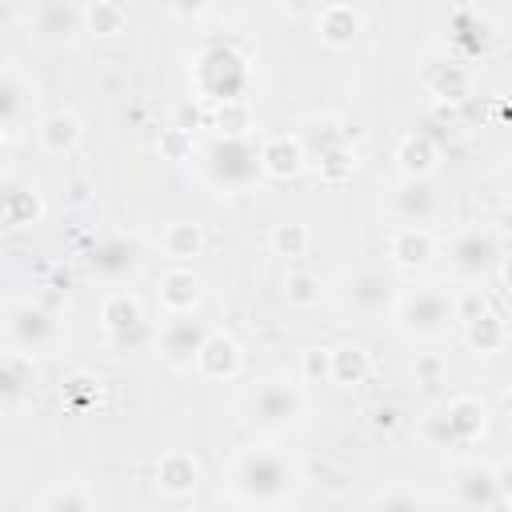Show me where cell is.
<instances>
[{"label": "cell", "instance_id": "31", "mask_svg": "<svg viewBox=\"0 0 512 512\" xmlns=\"http://www.w3.org/2000/svg\"><path fill=\"white\" fill-rule=\"evenodd\" d=\"M304 152H316V156H328L332 148H344V132L332 124V120H312L300 136Z\"/></svg>", "mask_w": 512, "mask_h": 512}, {"label": "cell", "instance_id": "29", "mask_svg": "<svg viewBox=\"0 0 512 512\" xmlns=\"http://www.w3.org/2000/svg\"><path fill=\"white\" fill-rule=\"evenodd\" d=\"M84 24L96 36H116V32H124L128 12L116 0H92V4H84Z\"/></svg>", "mask_w": 512, "mask_h": 512}, {"label": "cell", "instance_id": "12", "mask_svg": "<svg viewBox=\"0 0 512 512\" xmlns=\"http://www.w3.org/2000/svg\"><path fill=\"white\" fill-rule=\"evenodd\" d=\"M500 496V484H496V468H484V464H472L456 476V500L472 512H492Z\"/></svg>", "mask_w": 512, "mask_h": 512}, {"label": "cell", "instance_id": "23", "mask_svg": "<svg viewBox=\"0 0 512 512\" xmlns=\"http://www.w3.org/2000/svg\"><path fill=\"white\" fill-rule=\"evenodd\" d=\"M100 320H104V328H108L116 340H124L128 332L140 328L144 312H140V300H136V296H128V292H112V296L104 300V308H100Z\"/></svg>", "mask_w": 512, "mask_h": 512}, {"label": "cell", "instance_id": "18", "mask_svg": "<svg viewBox=\"0 0 512 512\" xmlns=\"http://www.w3.org/2000/svg\"><path fill=\"white\" fill-rule=\"evenodd\" d=\"M388 256H392V264H400V268H420V264H428V260H432V232H428V228H416V224L396 228L392 240H388Z\"/></svg>", "mask_w": 512, "mask_h": 512}, {"label": "cell", "instance_id": "34", "mask_svg": "<svg viewBox=\"0 0 512 512\" xmlns=\"http://www.w3.org/2000/svg\"><path fill=\"white\" fill-rule=\"evenodd\" d=\"M284 296H288L292 304H312V300L320 296V280H316L312 272H288V276H284Z\"/></svg>", "mask_w": 512, "mask_h": 512}, {"label": "cell", "instance_id": "35", "mask_svg": "<svg viewBox=\"0 0 512 512\" xmlns=\"http://www.w3.org/2000/svg\"><path fill=\"white\" fill-rule=\"evenodd\" d=\"M300 376L308 380V384H316V380H332V352H324V348H308L304 356H300Z\"/></svg>", "mask_w": 512, "mask_h": 512}, {"label": "cell", "instance_id": "4", "mask_svg": "<svg viewBox=\"0 0 512 512\" xmlns=\"http://www.w3.org/2000/svg\"><path fill=\"white\" fill-rule=\"evenodd\" d=\"M260 168H264L260 152H252L248 140H228L224 136V140H216L208 148V176L216 184H224V188H244Z\"/></svg>", "mask_w": 512, "mask_h": 512}, {"label": "cell", "instance_id": "37", "mask_svg": "<svg viewBox=\"0 0 512 512\" xmlns=\"http://www.w3.org/2000/svg\"><path fill=\"white\" fill-rule=\"evenodd\" d=\"M40 512H88V500H84L80 488H60V492L48 496V504Z\"/></svg>", "mask_w": 512, "mask_h": 512}, {"label": "cell", "instance_id": "25", "mask_svg": "<svg viewBox=\"0 0 512 512\" xmlns=\"http://www.w3.org/2000/svg\"><path fill=\"white\" fill-rule=\"evenodd\" d=\"M92 264H96L100 272H108V276H120V272H128V268L140 264V248H136V240L112 236V240H104V244L96 248Z\"/></svg>", "mask_w": 512, "mask_h": 512}, {"label": "cell", "instance_id": "28", "mask_svg": "<svg viewBox=\"0 0 512 512\" xmlns=\"http://www.w3.org/2000/svg\"><path fill=\"white\" fill-rule=\"evenodd\" d=\"M40 212H44V204H40V192L36 188H8L4 192V224L8 228H24Z\"/></svg>", "mask_w": 512, "mask_h": 512}, {"label": "cell", "instance_id": "22", "mask_svg": "<svg viewBox=\"0 0 512 512\" xmlns=\"http://www.w3.org/2000/svg\"><path fill=\"white\" fill-rule=\"evenodd\" d=\"M36 136H40V144L52 152V156H64V152H72L76 148V140H80V120L72 116V112H48L40 124H36Z\"/></svg>", "mask_w": 512, "mask_h": 512}, {"label": "cell", "instance_id": "19", "mask_svg": "<svg viewBox=\"0 0 512 512\" xmlns=\"http://www.w3.org/2000/svg\"><path fill=\"white\" fill-rule=\"evenodd\" d=\"M396 160H400L404 180H428V172L436 168V144H432V136L408 132L400 140V148H396Z\"/></svg>", "mask_w": 512, "mask_h": 512}, {"label": "cell", "instance_id": "6", "mask_svg": "<svg viewBox=\"0 0 512 512\" xmlns=\"http://www.w3.org/2000/svg\"><path fill=\"white\" fill-rule=\"evenodd\" d=\"M300 408H304V396L292 384H264L248 400V416L260 428H284V424H292L300 416Z\"/></svg>", "mask_w": 512, "mask_h": 512}, {"label": "cell", "instance_id": "33", "mask_svg": "<svg viewBox=\"0 0 512 512\" xmlns=\"http://www.w3.org/2000/svg\"><path fill=\"white\" fill-rule=\"evenodd\" d=\"M272 248H276L280 256H304V252H308V228H304V224H276Z\"/></svg>", "mask_w": 512, "mask_h": 512}, {"label": "cell", "instance_id": "20", "mask_svg": "<svg viewBox=\"0 0 512 512\" xmlns=\"http://www.w3.org/2000/svg\"><path fill=\"white\" fill-rule=\"evenodd\" d=\"M260 164H264V172H272V176H280V180L296 176L300 164H304V144H300V136H272V140H264Z\"/></svg>", "mask_w": 512, "mask_h": 512}, {"label": "cell", "instance_id": "10", "mask_svg": "<svg viewBox=\"0 0 512 512\" xmlns=\"http://www.w3.org/2000/svg\"><path fill=\"white\" fill-rule=\"evenodd\" d=\"M392 208H396L400 220L424 228V224L440 212V192H436L428 180H404L400 192H396V200H392Z\"/></svg>", "mask_w": 512, "mask_h": 512}, {"label": "cell", "instance_id": "15", "mask_svg": "<svg viewBox=\"0 0 512 512\" xmlns=\"http://www.w3.org/2000/svg\"><path fill=\"white\" fill-rule=\"evenodd\" d=\"M80 20H84V8H72V4L48 0V4H36L32 8V24H36L40 40H48V44L72 40V32L80 28Z\"/></svg>", "mask_w": 512, "mask_h": 512}, {"label": "cell", "instance_id": "3", "mask_svg": "<svg viewBox=\"0 0 512 512\" xmlns=\"http://www.w3.org/2000/svg\"><path fill=\"white\" fill-rule=\"evenodd\" d=\"M196 84L204 96H216V100H240V88H244V60L232 52V48H204L200 60H196Z\"/></svg>", "mask_w": 512, "mask_h": 512}, {"label": "cell", "instance_id": "42", "mask_svg": "<svg viewBox=\"0 0 512 512\" xmlns=\"http://www.w3.org/2000/svg\"><path fill=\"white\" fill-rule=\"evenodd\" d=\"M396 424H400V412H396V408H376V412H372V428L392 432Z\"/></svg>", "mask_w": 512, "mask_h": 512}, {"label": "cell", "instance_id": "9", "mask_svg": "<svg viewBox=\"0 0 512 512\" xmlns=\"http://www.w3.org/2000/svg\"><path fill=\"white\" fill-rule=\"evenodd\" d=\"M496 256H500L496 236H492V232H480V228L460 232L456 244H452V264H456V272H464V276H480L484 268H492Z\"/></svg>", "mask_w": 512, "mask_h": 512}, {"label": "cell", "instance_id": "44", "mask_svg": "<svg viewBox=\"0 0 512 512\" xmlns=\"http://www.w3.org/2000/svg\"><path fill=\"white\" fill-rule=\"evenodd\" d=\"M496 224H500V232H504V236H512V204H504V208H500Z\"/></svg>", "mask_w": 512, "mask_h": 512}, {"label": "cell", "instance_id": "41", "mask_svg": "<svg viewBox=\"0 0 512 512\" xmlns=\"http://www.w3.org/2000/svg\"><path fill=\"white\" fill-rule=\"evenodd\" d=\"M372 512H424V504L416 496H408V492H388V496H380L372 504Z\"/></svg>", "mask_w": 512, "mask_h": 512}, {"label": "cell", "instance_id": "21", "mask_svg": "<svg viewBox=\"0 0 512 512\" xmlns=\"http://www.w3.org/2000/svg\"><path fill=\"white\" fill-rule=\"evenodd\" d=\"M196 300H200V280H196V272H188V268H172V272L160 276V304H164L172 316L192 312Z\"/></svg>", "mask_w": 512, "mask_h": 512}, {"label": "cell", "instance_id": "7", "mask_svg": "<svg viewBox=\"0 0 512 512\" xmlns=\"http://www.w3.org/2000/svg\"><path fill=\"white\" fill-rule=\"evenodd\" d=\"M204 340H208L204 324H200V320H192L188 312H184V316H172V320L164 324V332H160V348H164V360H168V364H176V368L192 364V360L200 356Z\"/></svg>", "mask_w": 512, "mask_h": 512}, {"label": "cell", "instance_id": "40", "mask_svg": "<svg viewBox=\"0 0 512 512\" xmlns=\"http://www.w3.org/2000/svg\"><path fill=\"white\" fill-rule=\"evenodd\" d=\"M416 380H420L424 388H436V384L444 380V360H440L436 352H424V356H416Z\"/></svg>", "mask_w": 512, "mask_h": 512}, {"label": "cell", "instance_id": "16", "mask_svg": "<svg viewBox=\"0 0 512 512\" xmlns=\"http://www.w3.org/2000/svg\"><path fill=\"white\" fill-rule=\"evenodd\" d=\"M196 368L204 376H212V380L236 376V368H240V344L228 332H208V340H204V348L196 356Z\"/></svg>", "mask_w": 512, "mask_h": 512}, {"label": "cell", "instance_id": "11", "mask_svg": "<svg viewBox=\"0 0 512 512\" xmlns=\"http://www.w3.org/2000/svg\"><path fill=\"white\" fill-rule=\"evenodd\" d=\"M388 296H392V284H388V276L380 268H356L352 276H344V300L352 308H360V312L384 308Z\"/></svg>", "mask_w": 512, "mask_h": 512}, {"label": "cell", "instance_id": "13", "mask_svg": "<svg viewBox=\"0 0 512 512\" xmlns=\"http://www.w3.org/2000/svg\"><path fill=\"white\" fill-rule=\"evenodd\" d=\"M420 80H424V88H428L436 100H464V96L472 92V76H468V68L456 64V60H432V64H424Z\"/></svg>", "mask_w": 512, "mask_h": 512}, {"label": "cell", "instance_id": "36", "mask_svg": "<svg viewBox=\"0 0 512 512\" xmlns=\"http://www.w3.org/2000/svg\"><path fill=\"white\" fill-rule=\"evenodd\" d=\"M352 164H356V160H352V152H348V148H332L328 156H320V176L336 184V180L352 176Z\"/></svg>", "mask_w": 512, "mask_h": 512}, {"label": "cell", "instance_id": "43", "mask_svg": "<svg viewBox=\"0 0 512 512\" xmlns=\"http://www.w3.org/2000/svg\"><path fill=\"white\" fill-rule=\"evenodd\" d=\"M496 484H500V492H504V496H512V464L496 468Z\"/></svg>", "mask_w": 512, "mask_h": 512}, {"label": "cell", "instance_id": "2", "mask_svg": "<svg viewBox=\"0 0 512 512\" xmlns=\"http://www.w3.org/2000/svg\"><path fill=\"white\" fill-rule=\"evenodd\" d=\"M396 320L408 336H440L448 328V320H456V296H448L440 284L416 288V292L400 296Z\"/></svg>", "mask_w": 512, "mask_h": 512}, {"label": "cell", "instance_id": "24", "mask_svg": "<svg viewBox=\"0 0 512 512\" xmlns=\"http://www.w3.org/2000/svg\"><path fill=\"white\" fill-rule=\"evenodd\" d=\"M28 384H32V356L20 352V348H8V352H4V368H0V392H4V404L12 408Z\"/></svg>", "mask_w": 512, "mask_h": 512}, {"label": "cell", "instance_id": "1", "mask_svg": "<svg viewBox=\"0 0 512 512\" xmlns=\"http://www.w3.org/2000/svg\"><path fill=\"white\" fill-rule=\"evenodd\" d=\"M232 484L248 500H280L296 484V468L280 452L252 448V452H240V460L232 464Z\"/></svg>", "mask_w": 512, "mask_h": 512}, {"label": "cell", "instance_id": "30", "mask_svg": "<svg viewBox=\"0 0 512 512\" xmlns=\"http://www.w3.org/2000/svg\"><path fill=\"white\" fill-rule=\"evenodd\" d=\"M468 328V344L476 348V352H496L500 344H504V336H508V328H504V316L500 312H484V316H476L472 324H464Z\"/></svg>", "mask_w": 512, "mask_h": 512}, {"label": "cell", "instance_id": "14", "mask_svg": "<svg viewBox=\"0 0 512 512\" xmlns=\"http://www.w3.org/2000/svg\"><path fill=\"white\" fill-rule=\"evenodd\" d=\"M156 484H160L168 496H188V492L200 484V464H196V456H188V452H180V448L164 452V456L156 460Z\"/></svg>", "mask_w": 512, "mask_h": 512}, {"label": "cell", "instance_id": "8", "mask_svg": "<svg viewBox=\"0 0 512 512\" xmlns=\"http://www.w3.org/2000/svg\"><path fill=\"white\" fill-rule=\"evenodd\" d=\"M52 332H56V320H52L40 304H16V308H8V336H12V348L32 352V348H40Z\"/></svg>", "mask_w": 512, "mask_h": 512}, {"label": "cell", "instance_id": "39", "mask_svg": "<svg viewBox=\"0 0 512 512\" xmlns=\"http://www.w3.org/2000/svg\"><path fill=\"white\" fill-rule=\"evenodd\" d=\"M160 152H164L168 160H184V156L192 152V136H188V128H168V132L160 136Z\"/></svg>", "mask_w": 512, "mask_h": 512}, {"label": "cell", "instance_id": "32", "mask_svg": "<svg viewBox=\"0 0 512 512\" xmlns=\"http://www.w3.org/2000/svg\"><path fill=\"white\" fill-rule=\"evenodd\" d=\"M216 124H220V132H224L228 140H244V132L252 128V112H248L244 100H228V104H220Z\"/></svg>", "mask_w": 512, "mask_h": 512}, {"label": "cell", "instance_id": "26", "mask_svg": "<svg viewBox=\"0 0 512 512\" xmlns=\"http://www.w3.org/2000/svg\"><path fill=\"white\" fill-rule=\"evenodd\" d=\"M160 248H164L172 260H188V256H196V252L204 248V232H200V224H192V220H172V224L164 228V236H160Z\"/></svg>", "mask_w": 512, "mask_h": 512}, {"label": "cell", "instance_id": "45", "mask_svg": "<svg viewBox=\"0 0 512 512\" xmlns=\"http://www.w3.org/2000/svg\"><path fill=\"white\" fill-rule=\"evenodd\" d=\"M500 280L512 288V256H500Z\"/></svg>", "mask_w": 512, "mask_h": 512}, {"label": "cell", "instance_id": "5", "mask_svg": "<svg viewBox=\"0 0 512 512\" xmlns=\"http://www.w3.org/2000/svg\"><path fill=\"white\" fill-rule=\"evenodd\" d=\"M484 420H488V412H484V404H480L476 396H456V400H448V404L428 420V432H432V440H440V444H448V440L468 444V440H476V436L484 432Z\"/></svg>", "mask_w": 512, "mask_h": 512}, {"label": "cell", "instance_id": "17", "mask_svg": "<svg viewBox=\"0 0 512 512\" xmlns=\"http://www.w3.org/2000/svg\"><path fill=\"white\" fill-rule=\"evenodd\" d=\"M316 32H320L324 44L344 48V44H352L356 32H360V12H356L352 4H324V8L316 12Z\"/></svg>", "mask_w": 512, "mask_h": 512}, {"label": "cell", "instance_id": "46", "mask_svg": "<svg viewBox=\"0 0 512 512\" xmlns=\"http://www.w3.org/2000/svg\"><path fill=\"white\" fill-rule=\"evenodd\" d=\"M208 512H240V508H236V504H212Z\"/></svg>", "mask_w": 512, "mask_h": 512}, {"label": "cell", "instance_id": "27", "mask_svg": "<svg viewBox=\"0 0 512 512\" xmlns=\"http://www.w3.org/2000/svg\"><path fill=\"white\" fill-rule=\"evenodd\" d=\"M368 352L360 348V344H340V348H332V380L336 384H360L364 376H368Z\"/></svg>", "mask_w": 512, "mask_h": 512}, {"label": "cell", "instance_id": "38", "mask_svg": "<svg viewBox=\"0 0 512 512\" xmlns=\"http://www.w3.org/2000/svg\"><path fill=\"white\" fill-rule=\"evenodd\" d=\"M488 312V300H484V292L480 288H468V292H460L456 296V320H464V324H472L476 316H484Z\"/></svg>", "mask_w": 512, "mask_h": 512}]
</instances>
